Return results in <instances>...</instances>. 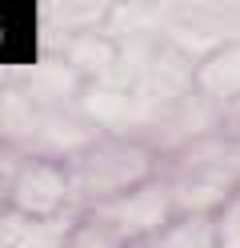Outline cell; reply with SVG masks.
Returning <instances> with one entry per match:
<instances>
[{
  "instance_id": "6da1fadb",
  "label": "cell",
  "mask_w": 240,
  "mask_h": 248,
  "mask_svg": "<svg viewBox=\"0 0 240 248\" xmlns=\"http://www.w3.org/2000/svg\"><path fill=\"white\" fill-rule=\"evenodd\" d=\"M64 172L52 164H28L20 168V176L12 184V200L20 216H48L56 212V204L64 200Z\"/></svg>"
},
{
  "instance_id": "7a4b0ae2",
  "label": "cell",
  "mask_w": 240,
  "mask_h": 248,
  "mask_svg": "<svg viewBox=\"0 0 240 248\" xmlns=\"http://www.w3.org/2000/svg\"><path fill=\"white\" fill-rule=\"evenodd\" d=\"M196 80L208 96H228L236 88V48H220V56H208V64H200Z\"/></svg>"
},
{
  "instance_id": "3957f363",
  "label": "cell",
  "mask_w": 240,
  "mask_h": 248,
  "mask_svg": "<svg viewBox=\"0 0 240 248\" xmlns=\"http://www.w3.org/2000/svg\"><path fill=\"white\" fill-rule=\"evenodd\" d=\"M64 56L72 60L76 68H92V72H100L112 56H116V48H108L104 40H96V36H76L72 40V48H64Z\"/></svg>"
}]
</instances>
